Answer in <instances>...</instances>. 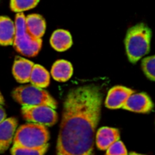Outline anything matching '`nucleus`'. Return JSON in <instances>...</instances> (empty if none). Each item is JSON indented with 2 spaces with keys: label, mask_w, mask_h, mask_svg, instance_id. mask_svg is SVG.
Listing matches in <instances>:
<instances>
[{
  "label": "nucleus",
  "mask_w": 155,
  "mask_h": 155,
  "mask_svg": "<svg viewBox=\"0 0 155 155\" xmlns=\"http://www.w3.org/2000/svg\"><path fill=\"white\" fill-rule=\"evenodd\" d=\"M106 155H128V152L123 142L118 140L106 150Z\"/></svg>",
  "instance_id": "20"
},
{
  "label": "nucleus",
  "mask_w": 155,
  "mask_h": 155,
  "mask_svg": "<svg viewBox=\"0 0 155 155\" xmlns=\"http://www.w3.org/2000/svg\"><path fill=\"white\" fill-rule=\"evenodd\" d=\"M134 94V90L124 86H114L109 90L105 99V106L109 109L123 108L127 99Z\"/></svg>",
  "instance_id": "8"
},
{
  "label": "nucleus",
  "mask_w": 155,
  "mask_h": 155,
  "mask_svg": "<svg viewBox=\"0 0 155 155\" xmlns=\"http://www.w3.org/2000/svg\"><path fill=\"white\" fill-rule=\"evenodd\" d=\"M120 140V132L118 129L111 127H102L95 135V142L98 149L107 150L114 143Z\"/></svg>",
  "instance_id": "11"
},
{
  "label": "nucleus",
  "mask_w": 155,
  "mask_h": 155,
  "mask_svg": "<svg viewBox=\"0 0 155 155\" xmlns=\"http://www.w3.org/2000/svg\"><path fill=\"white\" fill-rule=\"evenodd\" d=\"M21 113L26 122L44 126H53L58 119L56 111L45 105L22 106Z\"/></svg>",
  "instance_id": "6"
},
{
  "label": "nucleus",
  "mask_w": 155,
  "mask_h": 155,
  "mask_svg": "<svg viewBox=\"0 0 155 155\" xmlns=\"http://www.w3.org/2000/svg\"><path fill=\"white\" fill-rule=\"evenodd\" d=\"M6 119V114H5V112L4 110V108L2 107V105H0V124L5 120Z\"/></svg>",
  "instance_id": "21"
},
{
  "label": "nucleus",
  "mask_w": 155,
  "mask_h": 155,
  "mask_svg": "<svg viewBox=\"0 0 155 155\" xmlns=\"http://www.w3.org/2000/svg\"><path fill=\"white\" fill-rule=\"evenodd\" d=\"M128 155H144V154H140V153H131Z\"/></svg>",
  "instance_id": "23"
},
{
  "label": "nucleus",
  "mask_w": 155,
  "mask_h": 155,
  "mask_svg": "<svg viewBox=\"0 0 155 155\" xmlns=\"http://www.w3.org/2000/svg\"><path fill=\"white\" fill-rule=\"evenodd\" d=\"M142 68L147 78L155 81V55L145 57L142 61Z\"/></svg>",
  "instance_id": "19"
},
{
  "label": "nucleus",
  "mask_w": 155,
  "mask_h": 155,
  "mask_svg": "<svg viewBox=\"0 0 155 155\" xmlns=\"http://www.w3.org/2000/svg\"><path fill=\"white\" fill-rule=\"evenodd\" d=\"M14 100L22 106L45 105L56 109V101L45 90L35 85H24L15 88L12 92Z\"/></svg>",
  "instance_id": "4"
},
{
  "label": "nucleus",
  "mask_w": 155,
  "mask_h": 155,
  "mask_svg": "<svg viewBox=\"0 0 155 155\" xmlns=\"http://www.w3.org/2000/svg\"><path fill=\"white\" fill-rule=\"evenodd\" d=\"M102 100L101 87L95 84L79 86L67 94L64 102L56 155H94Z\"/></svg>",
  "instance_id": "1"
},
{
  "label": "nucleus",
  "mask_w": 155,
  "mask_h": 155,
  "mask_svg": "<svg viewBox=\"0 0 155 155\" xmlns=\"http://www.w3.org/2000/svg\"><path fill=\"white\" fill-rule=\"evenodd\" d=\"M33 67L34 64L31 61L23 57H16L12 69L15 79L20 84L28 83L30 80Z\"/></svg>",
  "instance_id": "10"
},
{
  "label": "nucleus",
  "mask_w": 155,
  "mask_h": 155,
  "mask_svg": "<svg viewBox=\"0 0 155 155\" xmlns=\"http://www.w3.org/2000/svg\"><path fill=\"white\" fill-rule=\"evenodd\" d=\"M5 104V101H4V97H3L2 94L0 93V105H2V104Z\"/></svg>",
  "instance_id": "22"
},
{
  "label": "nucleus",
  "mask_w": 155,
  "mask_h": 155,
  "mask_svg": "<svg viewBox=\"0 0 155 155\" xmlns=\"http://www.w3.org/2000/svg\"><path fill=\"white\" fill-rule=\"evenodd\" d=\"M48 149V144L40 148H25L13 146L11 148L12 155H45Z\"/></svg>",
  "instance_id": "18"
},
{
  "label": "nucleus",
  "mask_w": 155,
  "mask_h": 155,
  "mask_svg": "<svg viewBox=\"0 0 155 155\" xmlns=\"http://www.w3.org/2000/svg\"><path fill=\"white\" fill-rule=\"evenodd\" d=\"M15 35L14 46L15 50L25 56H35L38 54L42 46V39L33 37L26 30L25 16L22 13H18L15 16Z\"/></svg>",
  "instance_id": "5"
},
{
  "label": "nucleus",
  "mask_w": 155,
  "mask_h": 155,
  "mask_svg": "<svg viewBox=\"0 0 155 155\" xmlns=\"http://www.w3.org/2000/svg\"><path fill=\"white\" fill-rule=\"evenodd\" d=\"M73 72L74 69L71 63L65 60H59L53 64L51 74L55 81L66 82L73 75Z\"/></svg>",
  "instance_id": "15"
},
{
  "label": "nucleus",
  "mask_w": 155,
  "mask_h": 155,
  "mask_svg": "<svg viewBox=\"0 0 155 155\" xmlns=\"http://www.w3.org/2000/svg\"><path fill=\"white\" fill-rule=\"evenodd\" d=\"M50 139L46 126L28 123L21 125L16 131L13 146L25 148H40L48 144Z\"/></svg>",
  "instance_id": "3"
},
{
  "label": "nucleus",
  "mask_w": 155,
  "mask_h": 155,
  "mask_svg": "<svg viewBox=\"0 0 155 155\" xmlns=\"http://www.w3.org/2000/svg\"><path fill=\"white\" fill-rule=\"evenodd\" d=\"M17 127L15 118H6L0 124V153H4L14 141Z\"/></svg>",
  "instance_id": "9"
},
{
  "label": "nucleus",
  "mask_w": 155,
  "mask_h": 155,
  "mask_svg": "<svg viewBox=\"0 0 155 155\" xmlns=\"http://www.w3.org/2000/svg\"><path fill=\"white\" fill-rule=\"evenodd\" d=\"M50 44L54 50L58 52H64L72 46L73 39L68 31L59 29L53 33L50 39Z\"/></svg>",
  "instance_id": "14"
},
{
  "label": "nucleus",
  "mask_w": 155,
  "mask_h": 155,
  "mask_svg": "<svg viewBox=\"0 0 155 155\" xmlns=\"http://www.w3.org/2000/svg\"><path fill=\"white\" fill-rule=\"evenodd\" d=\"M15 35V25L6 16H0V45H13Z\"/></svg>",
  "instance_id": "13"
},
{
  "label": "nucleus",
  "mask_w": 155,
  "mask_h": 155,
  "mask_svg": "<svg viewBox=\"0 0 155 155\" xmlns=\"http://www.w3.org/2000/svg\"><path fill=\"white\" fill-rule=\"evenodd\" d=\"M123 108L130 112L147 114L153 110V104L151 98L145 93H134L127 99Z\"/></svg>",
  "instance_id": "7"
},
{
  "label": "nucleus",
  "mask_w": 155,
  "mask_h": 155,
  "mask_svg": "<svg viewBox=\"0 0 155 155\" xmlns=\"http://www.w3.org/2000/svg\"><path fill=\"white\" fill-rule=\"evenodd\" d=\"M38 2L39 0H11L10 7L12 11L18 14L34 8Z\"/></svg>",
  "instance_id": "17"
},
{
  "label": "nucleus",
  "mask_w": 155,
  "mask_h": 155,
  "mask_svg": "<svg viewBox=\"0 0 155 155\" xmlns=\"http://www.w3.org/2000/svg\"><path fill=\"white\" fill-rule=\"evenodd\" d=\"M152 32L144 24L131 27L126 34L124 44L128 59L131 63L138 62L150 51Z\"/></svg>",
  "instance_id": "2"
},
{
  "label": "nucleus",
  "mask_w": 155,
  "mask_h": 155,
  "mask_svg": "<svg viewBox=\"0 0 155 155\" xmlns=\"http://www.w3.org/2000/svg\"><path fill=\"white\" fill-rule=\"evenodd\" d=\"M32 85H35L39 88H45L49 85L50 83V74L45 68L40 64H34L30 80Z\"/></svg>",
  "instance_id": "16"
},
{
  "label": "nucleus",
  "mask_w": 155,
  "mask_h": 155,
  "mask_svg": "<svg viewBox=\"0 0 155 155\" xmlns=\"http://www.w3.org/2000/svg\"><path fill=\"white\" fill-rule=\"evenodd\" d=\"M25 26L27 32L36 39H41L45 32V21L37 14H32L25 17Z\"/></svg>",
  "instance_id": "12"
}]
</instances>
